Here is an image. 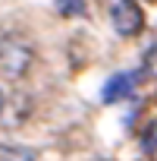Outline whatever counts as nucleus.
I'll list each match as a JSON object with an SVG mask.
<instances>
[{"mask_svg":"<svg viewBox=\"0 0 157 161\" xmlns=\"http://www.w3.org/2000/svg\"><path fill=\"white\" fill-rule=\"evenodd\" d=\"M53 7L63 16H82L85 13V0H53Z\"/></svg>","mask_w":157,"mask_h":161,"instance_id":"obj_5","label":"nucleus"},{"mask_svg":"<svg viewBox=\"0 0 157 161\" xmlns=\"http://www.w3.org/2000/svg\"><path fill=\"white\" fill-rule=\"evenodd\" d=\"M32 63H35V47H32L22 35H7V38H0V69H3L10 79L25 76Z\"/></svg>","mask_w":157,"mask_h":161,"instance_id":"obj_1","label":"nucleus"},{"mask_svg":"<svg viewBox=\"0 0 157 161\" xmlns=\"http://www.w3.org/2000/svg\"><path fill=\"white\" fill-rule=\"evenodd\" d=\"M148 3H157V0H148Z\"/></svg>","mask_w":157,"mask_h":161,"instance_id":"obj_7","label":"nucleus"},{"mask_svg":"<svg viewBox=\"0 0 157 161\" xmlns=\"http://www.w3.org/2000/svg\"><path fill=\"white\" fill-rule=\"evenodd\" d=\"M7 108V95H3V89H0V111Z\"/></svg>","mask_w":157,"mask_h":161,"instance_id":"obj_6","label":"nucleus"},{"mask_svg":"<svg viewBox=\"0 0 157 161\" xmlns=\"http://www.w3.org/2000/svg\"><path fill=\"white\" fill-rule=\"evenodd\" d=\"M110 22L119 38H135L144 29V13L135 0H110Z\"/></svg>","mask_w":157,"mask_h":161,"instance_id":"obj_2","label":"nucleus"},{"mask_svg":"<svg viewBox=\"0 0 157 161\" xmlns=\"http://www.w3.org/2000/svg\"><path fill=\"white\" fill-rule=\"evenodd\" d=\"M0 161H38V155L25 145H0Z\"/></svg>","mask_w":157,"mask_h":161,"instance_id":"obj_4","label":"nucleus"},{"mask_svg":"<svg viewBox=\"0 0 157 161\" xmlns=\"http://www.w3.org/2000/svg\"><path fill=\"white\" fill-rule=\"evenodd\" d=\"M132 86H135V76H132V73H119V76H110V79H107V86H104V92H101L104 104H113V101L126 98V95L132 92Z\"/></svg>","mask_w":157,"mask_h":161,"instance_id":"obj_3","label":"nucleus"}]
</instances>
